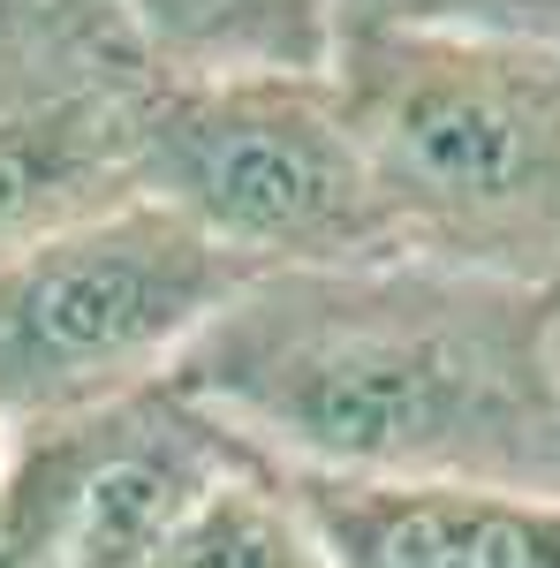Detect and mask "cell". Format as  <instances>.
Here are the masks:
<instances>
[{
	"mask_svg": "<svg viewBox=\"0 0 560 568\" xmlns=\"http://www.w3.org/2000/svg\"><path fill=\"white\" fill-rule=\"evenodd\" d=\"M174 387L273 470L560 500V296L409 251L265 273Z\"/></svg>",
	"mask_w": 560,
	"mask_h": 568,
	"instance_id": "cell-1",
	"label": "cell"
},
{
	"mask_svg": "<svg viewBox=\"0 0 560 568\" xmlns=\"http://www.w3.org/2000/svg\"><path fill=\"white\" fill-rule=\"evenodd\" d=\"M394 251L560 296V53L500 31L342 45Z\"/></svg>",
	"mask_w": 560,
	"mask_h": 568,
	"instance_id": "cell-2",
	"label": "cell"
},
{
	"mask_svg": "<svg viewBox=\"0 0 560 568\" xmlns=\"http://www.w3.org/2000/svg\"><path fill=\"white\" fill-rule=\"evenodd\" d=\"M251 288L152 197H114L0 251V433L31 439L167 387Z\"/></svg>",
	"mask_w": 560,
	"mask_h": 568,
	"instance_id": "cell-3",
	"label": "cell"
},
{
	"mask_svg": "<svg viewBox=\"0 0 560 568\" xmlns=\"http://www.w3.org/2000/svg\"><path fill=\"white\" fill-rule=\"evenodd\" d=\"M130 190L251 281L394 251L371 152L334 77H152L130 136Z\"/></svg>",
	"mask_w": 560,
	"mask_h": 568,
	"instance_id": "cell-4",
	"label": "cell"
},
{
	"mask_svg": "<svg viewBox=\"0 0 560 568\" xmlns=\"http://www.w3.org/2000/svg\"><path fill=\"white\" fill-rule=\"evenodd\" d=\"M16 447L45 485L53 568H160L190 508L235 463H251V447L220 417H205L174 379Z\"/></svg>",
	"mask_w": 560,
	"mask_h": 568,
	"instance_id": "cell-5",
	"label": "cell"
},
{
	"mask_svg": "<svg viewBox=\"0 0 560 568\" xmlns=\"http://www.w3.org/2000/svg\"><path fill=\"white\" fill-rule=\"evenodd\" d=\"M326 568H560V500L508 485L288 470Z\"/></svg>",
	"mask_w": 560,
	"mask_h": 568,
	"instance_id": "cell-6",
	"label": "cell"
},
{
	"mask_svg": "<svg viewBox=\"0 0 560 568\" xmlns=\"http://www.w3.org/2000/svg\"><path fill=\"white\" fill-rule=\"evenodd\" d=\"M136 61L167 84L220 77H334L342 8L334 0H106Z\"/></svg>",
	"mask_w": 560,
	"mask_h": 568,
	"instance_id": "cell-7",
	"label": "cell"
},
{
	"mask_svg": "<svg viewBox=\"0 0 560 568\" xmlns=\"http://www.w3.org/2000/svg\"><path fill=\"white\" fill-rule=\"evenodd\" d=\"M160 568H326V546L303 516L288 470L251 455L190 508Z\"/></svg>",
	"mask_w": 560,
	"mask_h": 568,
	"instance_id": "cell-8",
	"label": "cell"
},
{
	"mask_svg": "<svg viewBox=\"0 0 560 568\" xmlns=\"http://www.w3.org/2000/svg\"><path fill=\"white\" fill-rule=\"evenodd\" d=\"M342 8V45L356 39H401V31H485V0H334Z\"/></svg>",
	"mask_w": 560,
	"mask_h": 568,
	"instance_id": "cell-9",
	"label": "cell"
},
{
	"mask_svg": "<svg viewBox=\"0 0 560 568\" xmlns=\"http://www.w3.org/2000/svg\"><path fill=\"white\" fill-rule=\"evenodd\" d=\"M0 568H53V524H45V485L31 455L16 447L0 478Z\"/></svg>",
	"mask_w": 560,
	"mask_h": 568,
	"instance_id": "cell-10",
	"label": "cell"
},
{
	"mask_svg": "<svg viewBox=\"0 0 560 568\" xmlns=\"http://www.w3.org/2000/svg\"><path fill=\"white\" fill-rule=\"evenodd\" d=\"M485 8H492L485 31L522 39V45H538V53H560V0H485Z\"/></svg>",
	"mask_w": 560,
	"mask_h": 568,
	"instance_id": "cell-11",
	"label": "cell"
},
{
	"mask_svg": "<svg viewBox=\"0 0 560 568\" xmlns=\"http://www.w3.org/2000/svg\"><path fill=\"white\" fill-rule=\"evenodd\" d=\"M8 463H16V439L0 433V478H8Z\"/></svg>",
	"mask_w": 560,
	"mask_h": 568,
	"instance_id": "cell-12",
	"label": "cell"
}]
</instances>
